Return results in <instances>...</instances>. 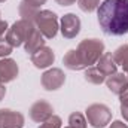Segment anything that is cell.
<instances>
[{
  "instance_id": "1",
  "label": "cell",
  "mask_w": 128,
  "mask_h": 128,
  "mask_svg": "<svg viewBox=\"0 0 128 128\" xmlns=\"http://www.w3.org/2000/svg\"><path fill=\"white\" fill-rule=\"evenodd\" d=\"M97 9L104 34L122 36L128 33V0H104Z\"/></svg>"
},
{
  "instance_id": "2",
  "label": "cell",
  "mask_w": 128,
  "mask_h": 128,
  "mask_svg": "<svg viewBox=\"0 0 128 128\" xmlns=\"http://www.w3.org/2000/svg\"><path fill=\"white\" fill-rule=\"evenodd\" d=\"M104 54V43L98 39H85L76 49H70L63 58V63L70 70L88 68L98 61Z\"/></svg>"
},
{
  "instance_id": "3",
  "label": "cell",
  "mask_w": 128,
  "mask_h": 128,
  "mask_svg": "<svg viewBox=\"0 0 128 128\" xmlns=\"http://www.w3.org/2000/svg\"><path fill=\"white\" fill-rule=\"evenodd\" d=\"M34 30H36L34 22L21 18V20L16 21L10 28H8L4 39H6L14 48H16V46H21L22 43H26V40L32 36V33L34 32Z\"/></svg>"
},
{
  "instance_id": "4",
  "label": "cell",
  "mask_w": 128,
  "mask_h": 128,
  "mask_svg": "<svg viewBox=\"0 0 128 128\" xmlns=\"http://www.w3.org/2000/svg\"><path fill=\"white\" fill-rule=\"evenodd\" d=\"M34 24L37 27V30L43 34V37L46 39H52L57 36L58 33V18L54 12L51 10H39Z\"/></svg>"
},
{
  "instance_id": "5",
  "label": "cell",
  "mask_w": 128,
  "mask_h": 128,
  "mask_svg": "<svg viewBox=\"0 0 128 128\" xmlns=\"http://www.w3.org/2000/svg\"><path fill=\"white\" fill-rule=\"evenodd\" d=\"M86 119L94 128H104L112 119V112L106 104H91L86 109Z\"/></svg>"
},
{
  "instance_id": "6",
  "label": "cell",
  "mask_w": 128,
  "mask_h": 128,
  "mask_svg": "<svg viewBox=\"0 0 128 128\" xmlns=\"http://www.w3.org/2000/svg\"><path fill=\"white\" fill-rule=\"evenodd\" d=\"M64 82H66V76L61 68H49L42 74V85L48 91H55L61 88Z\"/></svg>"
},
{
  "instance_id": "7",
  "label": "cell",
  "mask_w": 128,
  "mask_h": 128,
  "mask_svg": "<svg viewBox=\"0 0 128 128\" xmlns=\"http://www.w3.org/2000/svg\"><path fill=\"white\" fill-rule=\"evenodd\" d=\"M52 115H54V109L45 100L36 101L32 107H30V118H32L34 122H40L42 124V122L48 121Z\"/></svg>"
},
{
  "instance_id": "8",
  "label": "cell",
  "mask_w": 128,
  "mask_h": 128,
  "mask_svg": "<svg viewBox=\"0 0 128 128\" xmlns=\"http://www.w3.org/2000/svg\"><path fill=\"white\" fill-rule=\"evenodd\" d=\"M22 113L9 109H0V128H22Z\"/></svg>"
},
{
  "instance_id": "9",
  "label": "cell",
  "mask_w": 128,
  "mask_h": 128,
  "mask_svg": "<svg viewBox=\"0 0 128 128\" xmlns=\"http://www.w3.org/2000/svg\"><path fill=\"white\" fill-rule=\"evenodd\" d=\"M80 32V20L74 14H67L61 18V33L66 39H73Z\"/></svg>"
},
{
  "instance_id": "10",
  "label": "cell",
  "mask_w": 128,
  "mask_h": 128,
  "mask_svg": "<svg viewBox=\"0 0 128 128\" xmlns=\"http://www.w3.org/2000/svg\"><path fill=\"white\" fill-rule=\"evenodd\" d=\"M18 76V64L12 58L0 60V84L12 82Z\"/></svg>"
},
{
  "instance_id": "11",
  "label": "cell",
  "mask_w": 128,
  "mask_h": 128,
  "mask_svg": "<svg viewBox=\"0 0 128 128\" xmlns=\"http://www.w3.org/2000/svg\"><path fill=\"white\" fill-rule=\"evenodd\" d=\"M55 60V54L51 48L48 46H42L40 49H37L34 54H32V63L37 68H46Z\"/></svg>"
},
{
  "instance_id": "12",
  "label": "cell",
  "mask_w": 128,
  "mask_h": 128,
  "mask_svg": "<svg viewBox=\"0 0 128 128\" xmlns=\"http://www.w3.org/2000/svg\"><path fill=\"white\" fill-rule=\"evenodd\" d=\"M104 82L107 88L116 96H122L128 90V76H125L124 73H115L112 76H107Z\"/></svg>"
},
{
  "instance_id": "13",
  "label": "cell",
  "mask_w": 128,
  "mask_h": 128,
  "mask_svg": "<svg viewBox=\"0 0 128 128\" xmlns=\"http://www.w3.org/2000/svg\"><path fill=\"white\" fill-rule=\"evenodd\" d=\"M97 68L107 78V76H112V74L116 73L118 66H116L115 60H113V55L110 52H104L97 61Z\"/></svg>"
},
{
  "instance_id": "14",
  "label": "cell",
  "mask_w": 128,
  "mask_h": 128,
  "mask_svg": "<svg viewBox=\"0 0 128 128\" xmlns=\"http://www.w3.org/2000/svg\"><path fill=\"white\" fill-rule=\"evenodd\" d=\"M42 46H45V40H43V34L39 32L37 28L32 33V36L26 40L24 43V48H26V52L27 54H34L37 49H40Z\"/></svg>"
},
{
  "instance_id": "15",
  "label": "cell",
  "mask_w": 128,
  "mask_h": 128,
  "mask_svg": "<svg viewBox=\"0 0 128 128\" xmlns=\"http://www.w3.org/2000/svg\"><path fill=\"white\" fill-rule=\"evenodd\" d=\"M113 60H115L116 66H121L122 70L127 73L128 72V43L127 45L119 46V48L115 51V54H113Z\"/></svg>"
},
{
  "instance_id": "16",
  "label": "cell",
  "mask_w": 128,
  "mask_h": 128,
  "mask_svg": "<svg viewBox=\"0 0 128 128\" xmlns=\"http://www.w3.org/2000/svg\"><path fill=\"white\" fill-rule=\"evenodd\" d=\"M18 10H20V15L22 16V20L32 21V22H34V20H36V16H37V14H39V9H37V8H34L32 4L26 3L24 0L20 3Z\"/></svg>"
},
{
  "instance_id": "17",
  "label": "cell",
  "mask_w": 128,
  "mask_h": 128,
  "mask_svg": "<svg viewBox=\"0 0 128 128\" xmlns=\"http://www.w3.org/2000/svg\"><path fill=\"white\" fill-rule=\"evenodd\" d=\"M85 79L88 82L94 84V85H100V84H103L106 80V76L97 68V66H96V67H88L85 70Z\"/></svg>"
},
{
  "instance_id": "18",
  "label": "cell",
  "mask_w": 128,
  "mask_h": 128,
  "mask_svg": "<svg viewBox=\"0 0 128 128\" xmlns=\"http://www.w3.org/2000/svg\"><path fill=\"white\" fill-rule=\"evenodd\" d=\"M68 124H70L72 127H76V128H86V119H85V116H84L82 113L74 112V113L70 115Z\"/></svg>"
},
{
  "instance_id": "19",
  "label": "cell",
  "mask_w": 128,
  "mask_h": 128,
  "mask_svg": "<svg viewBox=\"0 0 128 128\" xmlns=\"http://www.w3.org/2000/svg\"><path fill=\"white\" fill-rule=\"evenodd\" d=\"M78 4L84 12H92L100 6V0H78Z\"/></svg>"
},
{
  "instance_id": "20",
  "label": "cell",
  "mask_w": 128,
  "mask_h": 128,
  "mask_svg": "<svg viewBox=\"0 0 128 128\" xmlns=\"http://www.w3.org/2000/svg\"><path fill=\"white\" fill-rule=\"evenodd\" d=\"M39 128H61V118H60V116L52 115L48 121L42 122Z\"/></svg>"
},
{
  "instance_id": "21",
  "label": "cell",
  "mask_w": 128,
  "mask_h": 128,
  "mask_svg": "<svg viewBox=\"0 0 128 128\" xmlns=\"http://www.w3.org/2000/svg\"><path fill=\"white\" fill-rule=\"evenodd\" d=\"M119 97H121V113H122L124 119L128 122V90Z\"/></svg>"
},
{
  "instance_id": "22",
  "label": "cell",
  "mask_w": 128,
  "mask_h": 128,
  "mask_svg": "<svg viewBox=\"0 0 128 128\" xmlns=\"http://www.w3.org/2000/svg\"><path fill=\"white\" fill-rule=\"evenodd\" d=\"M12 45L6 40V39H0V58H4L6 55H9L12 52Z\"/></svg>"
},
{
  "instance_id": "23",
  "label": "cell",
  "mask_w": 128,
  "mask_h": 128,
  "mask_svg": "<svg viewBox=\"0 0 128 128\" xmlns=\"http://www.w3.org/2000/svg\"><path fill=\"white\" fill-rule=\"evenodd\" d=\"M26 3H28V4H32L34 8H39V6H42V4H45L46 3V0H24Z\"/></svg>"
},
{
  "instance_id": "24",
  "label": "cell",
  "mask_w": 128,
  "mask_h": 128,
  "mask_svg": "<svg viewBox=\"0 0 128 128\" xmlns=\"http://www.w3.org/2000/svg\"><path fill=\"white\" fill-rule=\"evenodd\" d=\"M109 128H128V125L127 124H124V122H121V121H115V122L110 124V127Z\"/></svg>"
},
{
  "instance_id": "25",
  "label": "cell",
  "mask_w": 128,
  "mask_h": 128,
  "mask_svg": "<svg viewBox=\"0 0 128 128\" xmlns=\"http://www.w3.org/2000/svg\"><path fill=\"white\" fill-rule=\"evenodd\" d=\"M58 4H61V6H70V4H73L76 0H55Z\"/></svg>"
},
{
  "instance_id": "26",
  "label": "cell",
  "mask_w": 128,
  "mask_h": 128,
  "mask_svg": "<svg viewBox=\"0 0 128 128\" xmlns=\"http://www.w3.org/2000/svg\"><path fill=\"white\" fill-rule=\"evenodd\" d=\"M4 94H6V88H4V85H3V84H0V100L4 97Z\"/></svg>"
},
{
  "instance_id": "27",
  "label": "cell",
  "mask_w": 128,
  "mask_h": 128,
  "mask_svg": "<svg viewBox=\"0 0 128 128\" xmlns=\"http://www.w3.org/2000/svg\"><path fill=\"white\" fill-rule=\"evenodd\" d=\"M66 128H76V127H72V125H68V127H66Z\"/></svg>"
},
{
  "instance_id": "28",
  "label": "cell",
  "mask_w": 128,
  "mask_h": 128,
  "mask_svg": "<svg viewBox=\"0 0 128 128\" xmlns=\"http://www.w3.org/2000/svg\"><path fill=\"white\" fill-rule=\"evenodd\" d=\"M2 2H6V0H0V3H2Z\"/></svg>"
},
{
  "instance_id": "29",
  "label": "cell",
  "mask_w": 128,
  "mask_h": 128,
  "mask_svg": "<svg viewBox=\"0 0 128 128\" xmlns=\"http://www.w3.org/2000/svg\"><path fill=\"white\" fill-rule=\"evenodd\" d=\"M127 76H128V72H127Z\"/></svg>"
},
{
  "instance_id": "30",
  "label": "cell",
  "mask_w": 128,
  "mask_h": 128,
  "mask_svg": "<svg viewBox=\"0 0 128 128\" xmlns=\"http://www.w3.org/2000/svg\"><path fill=\"white\" fill-rule=\"evenodd\" d=\"M0 21H2V20H0Z\"/></svg>"
}]
</instances>
